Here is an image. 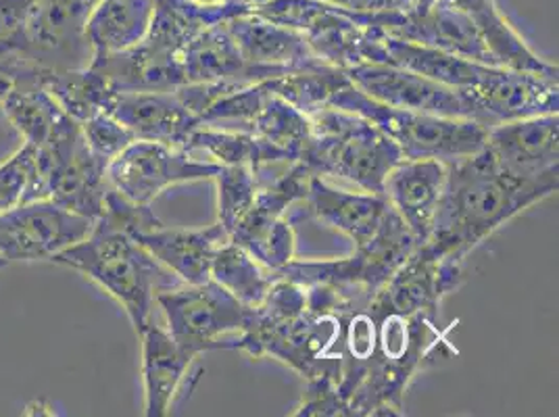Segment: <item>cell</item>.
<instances>
[{
  "mask_svg": "<svg viewBox=\"0 0 559 417\" xmlns=\"http://www.w3.org/2000/svg\"><path fill=\"white\" fill-rule=\"evenodd\" d=\"M444 165L443 196L426 245L457 261H464L506 222L554 196L559 188V176L526 180L506 171L487 146Z\"/></svg>",
  "mask_w": 559,
  "mask_h": 417,
  "instance_id": "6da1fadb",
  "label": "cell"
},
{
  "mask_svg": "<svg viewBox=\"0 0 559 417\" xmlns=\"http://www.w3.org/2000/svg\"><path fill=\"white\" fill-rule=\"evenodd\" d=\"M373 320L376 347L349 396L350 417L403 416V398L414 376L439 359L460 355L449 341L455 324L443 330L437 318L424 313H384Z\"/></svg>",
  "mask_w": 559,
  "mask_h": 417,
  "instance_id": "7a4b0ae2",
  "label": "cell"
},
{
  "mask_svg": "<svg viewBox=\"0 0 559 417\" xmlns=\"http://www.w3.org/2000/svg\"><path fill=\"white\" fill-rule=\"evenodd\" d=\"M94 279L116 299L130 322L142 332L153 324L157 295L185 284L151 255L134 236L105 217H98L93 233L50 259Z\"/></svg>",
  "mask_w": 559,
  "mask_h": 417,
  "instance_id": "3957f363",
  "label": "cell"
},
{
  "mask_svg": "<svg viewBox=\"0 0 559 417\" xmlns=\"http://www.w3.org/2000/svg\"><path fill=\"white\" fill-rule=\"evenodd\" d=\"M311 136L299 163L311 176L338 178L366 192H382L401 151L370 119L326 107L313 116Z\"/></svg>",
  "mask_w": 559,
  "mask_h": 417,
  "instance_id": "277c9868",
  "label": "cell"
},
{
  "mask_svg": "<svg viewBox=\"0 0 559 417\" xmlns=\"http://www.w3.org/2000/svg\"><path fill=\"white\" fill-rule=\"evenodd\" d=\"M330 107L370 119L401 151L403 159H435L451 163L478 153L487 132L483 123L462 117L430 116L389 107L361 93L353 82L334 94Z\"/></svg>",
  "mask_w": 559,
  "mask_h": 417,
  "instance_id": "5b68a950",
  "label": "cell"
},
{
  "mask_svg": "<svg viewBox=\"0 0 559 417\" xmlns=\"http://www.w3.org/2000/svg\"><path fill=\"white\" fill-rule=\"evenodd\" d=\"M251 13L304 32L316 57L338 70L386 63L382 29L373 25L378 15L355 13L324 0H270Z\"/></svg>",
  "mask_w": 559,
  "mask_h": 417,
  "instance_id": "8992f818",
  "label": "cell"
},
{
  "mask_svg": "<svg viewBox=\"0 0 559 417\" xmlns=\"http://www.w3.org/2000/svg\"><path fill=\"white\" fill-rule=\"evenodd\" d=\"M418 247L414 234L399 217L395 208L364 247L345 259L328 261H297L293 259L272 276L293 279L301 286L328 284L359 305H370L380 286L395 274L396 267Z\"/></svg>",
  "mask_w": 559,
  "mask_h": 417,
  "instance_id": "52a82bcc",
  "label": "cell"
},
{
  "mask_svg": "<svg viewBox=\"0 0 559 417\" xmlns=\"http://www.w3.org/2000/svg\"><path fill=\"white\" fill-rule=\"evenodd\" d=\"M157 307L164 313L165 330L190 355L238 348L247 307L217 282L180 284L164 290L157 295Z\"/></svg>",
  "mask_w": 559,
  "mask_h": 417,
  "instance_id": "ba28073f",
  "label": "cell"
},
{
  "mask_svg": "<svg viewBox=\"0 0 559 417\" xmlns=\"http://www.w3.org/2000/svg\"><path fill=\"white\" fill-rule=\"evenodd\" d=\"M36 153L48 199L96 222L105 211L109 192L107 162L88 146L80 121L63 117Z\"/></svg>",
  "mask_w": 559,
  "mask_h": 417,
  "instance_id": "9c48e42d",
  "label": "cell"
},
{
  "mask_svg": "<svg viewBox=\"0 0 559 417\" xmlns=\"http://www.w3.org/2000/svg\"><path fill=\"white\" fill-rule=\"evenodd\" d=\"M222 167L203 162L180 146L151 140L130 142L107 163L109 188L134 205H151L169 186L215 178Z\"/></svg>",
  "mask_w": 559,
  "mask_h": 417,
  "instance_id": "30bf717a",
  "label": "cell"
},
{
  "mask_svg": "<svg viewBox=\"0 0 559 417\" xmlns=\"http://www.w3.org/2000/svg\"><path fill=\"white\" fill-rule=\"evenodd\" d=\"M464 284V261L437 253L430 245H418L391 278L372 297L368 311L439 318L444 297Z\"/></svg>",
  "mask_w": 559,
  "mask_h": 417,
  "instance_id": "8fae6325",
  "label": "cell"
},
{
  "mask_svg": "<svg viewBox=\"0 0 559 417\" xmlns=\"http://www.w3.org/2000/svg\"><path fill=\"white\" fill-rule=\"evenodd\" d=\"M94 219L52 199L32 201L0 213V257L11 261H50L93 233Z\"/></svg>",
  "mask_w": 559,
  "mask_h": 417,
  "instance_id": "7c38bea8",
  "label": "cell"
},
{
  "mask_svg": "<svg viewBox=\"0 0 559 417\" xmlns=\"http://www.w3.org/2000/svg\"><path fill=\"white\" fill-rule=\"evenodd\" d=\"M460 93L466 94L474 119L485 128L559 111L558 75L536 71L487 68L472 88Z\"/></svg>",
  "mask_w": 559,
  "mask_h": 417,
  "instance_id": "4fadbf2b",
  "label": "cell"
},
{
  "mask_svg": "<svg viewBox=\"0 0 559 417\" xmlns=\"http://www.w3.org/2000/svg\"><path fill=\"white\" fill-rule=\"evenodd\" d=\"M347 73L353 86L389 107L430 116L474 119L466 94L432 82L414 71L401 70L386 63H370L353 68Z\"/></svg>",
  "mask_w": 559,
  "mask_h": 417,
  "instance_id": "5bb4252c",
  "label": "cell"
},
{
  "mask_svg": "<svg viewBox=\"0 0 559 417\" xmlns=\"http://www.w3.org/2000/svg\"><path fill=\"white\" fill-rule=\"evenodd\" d=\"M376 27L393 38L439 48L466 61L497 68L476 25L457 7L437 2L428 11L382 13L376 17Z\"/></svg>",
  "mask_w": 559,
  "mask_h": 417,
  "instance_id": "9a60e30c",
  "label": "cell"
},
{
  "mask_svg": "<svg viewBox=\"0 0 559 417\" xmlns=\"http://www.w3.org/2000/svg\"><path fill=\"white\" fill-rule=\"evenodd\" d=\"M485 146L513 176L538 180L559 174V117H526L489 128Z\"/></svg>",
  "mask_w": 559,
  "mask_h": 417,
  "instance_id": "2e32d148",
  "label": "cell"
},
{
  "mask_svg": "<svg viewBox=\"0 0 559 417\" xmlns=\"http://www.w3.org/2000/svg\"><path fill=\"white\" fill-rule=\"evenodd\" d=\"M105 111L128 128L134 139L185 146L190 132L201 126L176 91H116Z\"/></svg>",
  "mask_w": 559,
  "mask_h": 417,
  "instance_id": "e0dca14e",
  "label": "cell"
},
{
  "mask_svg": "<svg viewBox=\"0 0 559 417\" xmlns=\"http://www.w3.org/2000/svg\"><path fill=\"white\" fill-rule=\"evenodd\" d=\"M226 27L245 61L270 73L272 80L288 71L324 63L309 47L304 32L270 22L251 11L234 15L226 22Z\"/></svg>",
  "mask_w": 559,
  "mask_h": 417,
  "instance_id": "ac0fdd59",
  "label": "cell"
},
{
  "mask_svg": "<svg viewBox=\"0 0 559 417\" xmlns=\"http://www.w3.org/2000/svg\"><path fill=\"white\" fill-rule=\"evenodd\" d=\"M305 213L345 234L355 247H364L386 219L391 203L382 192H350L311 176L305 196Z\"/></svg>",
  "mask_w": 559,
  "mask_h": 417,
  "instance_id": "d6986e66",
  "label": "cell"
},
{
  "mask_svg": "<svg viewBox=\"0 0 559 417\" xmlns=\"http://www.w3.org/2000/svg\"><path fill=\"white\" fill-rule=\"evenodd\" d=\"M447 165L435 159L403 162L386 176L382 194L389 199L391 207L405 222L416 242L424 245L437 219V211L443 196Z\"/></svg>",
  "mask_w": 559,
  "mask_h": 417,
  "instance_id": "ffe728a7",
  "label": "cell"
},
{
  "mask_svg": "<svg viewBox=\"0 0 559 417\" xmlns=\"http://www.w3.org/2000/svg\"><path fill=\"white\" fill-rule=\"evenodd\" d=\"M140 245L185 284H203L211 279V259L228 240L219 224L205 230L167 228L164 222L134 234Z\"/></svg>",
  "mask_w": 559,
  "mask_h": 417,
  "instance_id": "44dd1931",
  "label": "cell"
},
{
  "mask_svg": "<svg viewBox=\"0 0 559 417\" xmlns=\"http://www.w3.org/2000/svg\"><path fill=\"white\" fill-rule=\"evenodd\" d=\"M139 334L142 341L144 414L164 417L174 405L194 355L180 347L165 325L157 322L146 325Z\"/></svg>",
  "mask_w": 559,
  "mask_h": 417,
  "instance_id": "7402d4cb",
  "label": "cell"
},
{
  "mask_svg": "<svg viewBox=\"0 0 559 417\" xmlns=\"http://www.w3.org/2000/svg\"><path fill=\"white\" fill-rule=\"evenodd\" d=\"M182 70L187 84L199 82H228V84H259L272 80L270 73L245 61L236 47L226 22L201 29L182 52Z\"/></svg>",
  "mask_w": 559,
  "mask_h": 417,
  "instance_id": "603a6c76",
  "label": "cell"
},
{
  "mask_svg": "<svg viewBox=\"0 0 559 417\" xmlns=\"http://www.w3.org/2000/svg\"><path fill=\"white\" fill-rule=\"evenodd\" d=\"M437 2L457 7L466 13L472 24L476 25L478 34L483 36L497 68L558 75V65H551L535 55L518 36L512 25L506 22V17L499 13L492 0H437Z\"/></svg>",
  "mask_w": 559,
  "mask_h": 417,
  "instance_id": "cb8c5ba5",
  "label": "cell"
},
{
  "mask_svg": "<svg viewBox=\"0 0 559 417\" xmlns=\"http://www.w3.org/2000/svg\"><path fill=\"white\" fill-rule=\"evenodd\" d=\"M155 2L157 0H100L86 24L93 59L140 45L153 22Z\"/></svg>",
  "mask_w": 559,
  "mask_h": 417,
  "instance_id": "d4e9b609",
  "label": "cell"
},
{
  "mask_svg": "<svg viewBox=\"0 0 559 417\" xmlns=\"http://www.w3.org/2000/svg\"><path fill=\"white\" fill-rule=\"evenodd\" d=\"M382 45L386 50V65H395L401 70L414 71L432 82H439L455 91L472 88L490 65H480L466 61L462 57L449 55L439 48L424 47L416 43H407L393 38L382 32Z\"/></svg>",
  "mask_w": 559,
  "mask_h": 417,
  "instance_id": "484cf974",
  "label": "cell"
},
{
  "mask_svg": "<svg viewBox=\"0 0 559 417\" xmlns=\"http://www.w3.org/2000/svg\"><path fill=\"white\" fill-rule=\"evenodd\" d=\"M2 114L34 148L43 146L68 116L40 86V71L15 80L0 96Z\"/></svg>",
  "mask_w": 559,
  "mask_h": 417,
  "instance_id": "4316f807",
  "label": "cell"
},
{
  "mask_svg": "<svg viewBox=\"0 0 559 417\" xmlns=\"http://www.w3.org/2000/svg\"><path fill=\"white\" fill-rule=\"evenodd\" d=\"M40 86L47 91L55 103L73 117L75 121H86L88 117L105 111L111 94L116 93L109 80L94 70H40Z\"/></svg>",
  "mask_w": 559,
  "mask_h": 417,
  "instance_id": "83f0119b",
  "label": "cell"
},
{
  "mask_svg": "<svg viewBox=\"0 0 559 417\" xmlns=\"http://www.w3.org/2000/svg\"><path fill=\"white\" fill-rule=\"evenodd\" d=\"M270 93L278 94L305 116H313L330 107L334 94L350 84L349 73L328 63L288 71L274 80L263 82Z\"/></svg>",
  "mask_w": 559,
  "mask_h": 417,
  "instance_id": "f1b7e54d",
  "label": "cell"
},
{
  "mask_svg": "<svg viewBox=\"0 0 559 417\" xmlns=\"http://www.w3.org/2000/svg\"><path fill=\"white\" fill-rule=\"evenodd\" d=\"M211 279L226 288L245 307H257L265 299L274 276L242 247L226 240L211 259Z\"/></svg>",
  "mask_w": 559,
  "mask_h": 417,
  "instance_id": "f546056e",
  "label": "cell"
},
{
  "mask_svg": "<svg viewBox=\"0 0 559 417\" xmlns=\"http://www.w3.org/2000/svg\"><path fill=\"white\" fill-rule=\"evenodd\" d=\"M251 134L278 148L288 159L299 162L311 136V121L278 94L267 93L263 107L251 123Z\"/></svg>",
  "mask_w": 559,
  "mask_h": 417,
  "instance_id": "4dcf8cb0",
  "label": "cell"
},
{
  "mask_svg": "<svg viewBox=\"0 0 559 417\" xmlns=\"http://www.w3.org/2000/svg\"><path fill=\"white\" fill-rule=\"evenodd\" d=\"M182 148L190 155L203 162L215 163L219 167H228V165L253 167L259 159V140L251 132L224 130V128H211V126L194 128Z\"/></svg>",
  "mask_w": 559,
  "mask_h": 417,
  "instance_id": "1f68e13d",
  "label": "cell"
},
{
  "mask_svg": "<svg viewBox=\"0 0 559 417\" xmlns=\"http://www.w3.org/2000/svg\"><path fill=\"white\" fill-rule=\"evenodd\" d=\"M40 199H48L47 182L36 148L25 142L17 153L0 163V213Z\"/></svg>",
  "mask_w": 559,
  "mask_h": 417,
  "instance_id": "d6a6232c",
  "label": "cell"
},
{
  "mask_svg": "<svg viewBox=\"0 0 559 417\" xmlns=\"http://www.w3.org/2000/svg\"><path fill=\"white\" fill-rule=\"evenodd\" d=\"M217 182V224L230 234L236 222L255 201L257 182L249 165H228L215 176Z\"/></svg>",
  "mask_w": 559,
  "mask_h": 417,
  "instance_id": "836d02e7",
  "label": "cell"
},
{
  "mask_svg": "<svg viewBox=\"0 0 559 417\" xmlns=\"http://www.w3.org/2000/svg\"><path fill=\"white\" fill-rule=\"evenodd\" d=\"M80 126L88 146L107 163L117 157L130 142L136 140L128 128H123L116 117L109 116L107 111L88 117Z\"/></svg>",
  "mask_w": 559,
  "mask_h": 417,
  "instance_id": "e575fe53",
  "label": "cell"
},
{
  "mask_svg": "<svg viewBox=\"0 0 559 417\" xmlns=\"http://www.w3.org/2000/svg\"><path fill=\"white\" fill-rule=\"evenodd\" d=\"M295 416L350 417L349 405L338 391V382L330 378L305 382L304 398Z\"/></svg>",
  "mask_w": 559,
  "mask_h": 417,
  "instance_id": "d590c367",
  "label": "cell"
},
{
  "mask_svg": "<svg viewBox=\"0 0 559 417\" xmlns=\"http://www.w3.org/2000/svg\"><path fill=\"white\" fill-rule=\"evenodd\" d=\"M36 0H0V55H17Z\"/></svg>",
  "mask_w": 559,
  "mask_h": 417,
  "instance_id": "8d00e7d4",
  "label": "cell"
},
{
  "mask_svg": "<svg viewBox=\"0 0 559 417\" xmlns=\"http://www.w3.org/2000/svg\"><path fill=\"white\" fill-rule=\"evenodd\" d=\"M324 2L336 4L341 9H349L355 13H368V15H382V13L396 11L391 0H324Z\"/></svg>",
  "mask_w": 559,
  "mask_h": 417,
  "instance_id": "74e56055",
  "label": "cell"
},
{
  "mask_svg": "<svg viewBox=\"0 0 559 417\" xmlns=\"http://www.w3.org/2000/svg\"><path fill=\"white\" fill-rule=\"evenodd\" d=\"M199 7H207V9H217V7H228V4H238L236 0H190ZM240 7V4H238Z\"/></svg>",
  "mask_w": 559,
  "mask_h": 417,
  "instance_id": "f35d334b",
  "label": "cell"
},
{
  "mask_svg": "<svg viewBox=\"0 0 559 417\" xmlns=\"http://www.w3.org/2000/svg\"><path fill=\"white\" fill-rule=\"evenodd\" d=\"M391 2L395 4L396 11H403V13H405V11H412V9H414V2H416V0H391Z\"/></svg>",
  "mask_w": 559,
  "mask_h": 417,
  "instance_id": "ab89813d",
  "label": "cell"
},
{
  "mask_svg": "<svg viewBox=\"0 0 559 417\" xmlns=\"http://www.w3.org/2000/svg\"><path fill=\"white\" fill-rule=\"evenodd\" d=\"M435 4H437V0H416L412 11H428V9L435 7Z\"/></svg>",
  "mask_w": 559,
  "mask_h": 417,
  "instance_id": "60d3db41",
  "label": "cell"
},
{
  "mask_svg": "<svg viewBox=\"0 0 559 417\" xmlns=\"http://www.w3.org/2000/svg\"><path fill=\"white\" fill-rule=\"evenodd\" d=\"M7 265H9V261H7V259H4V257H0V270H4V267H7Z\"/></svg>",
  "mask_w": 559,
  "mask_h": 417,
  "instance_id": "b9f144b4",
  "label": "cell"
}]
</instances>
